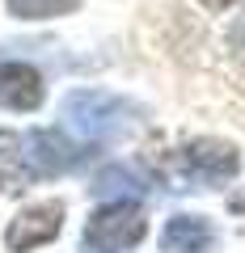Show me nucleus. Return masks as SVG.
I'll return each instance as SVG.
<instances>
[{
  "label": "nucleus",
  "mask_w": 245,
  "mask_h": 253,
  "mask_svg": "<svg viewBox=\"0 0 245 253\" xmlns=\"http://www.w3.org/2000/svg\"><path fill=\"white\" fill-rule=\"evenodd\" d=\"M85 161V148H76L64 131H0V169L4 177H55Z\"/></svg>",
  "instance_id": "nucleus-1"
},
{
  "label": "nucleus",
  "mask_w": 245,
  "mask_h": 253,
  "mask_svg": "<svg viewBox=\"0 0 245 253\" xmlns=\"http://www.w3.org/2000/svg\"><path fill=\"white\" fill-rule=\"evenodd\" d=\"M64 118L76 135L85 139H118L136 131L140 123V106H131L127 97L118 93H101V89H76L64 97Z\"/></svg>",
  "instance_id": "nucleus-2"
},
{
  "label": "nucleus",
  "mask_w": 245,
  "mask_h": 253,
  "mask_svg": "<svg viewBox=\"0 0 245 253\" xmlns=\"http://www.w3.org/2000/svg\"><path fill=\"white\" fill-rule=\"evenodd\" d=\"M148 219L131 199L101 203L85 224V253H127L144 241Z\"/></svg>",
  "instance_id": "nucleus-3"
},
{
  "label": "nucleus",
  "mask_w": 245,
  "mask_h": 253,
  "mask_svg": "<svg viewBox=\"0 0 245 253\" xmlns=\"http://www.w3.org/2000/svg\"><path fill=\"white\" fill-rule=\"evenodd\" d=\"M173 169H178L182 190L186 186H220V181L237 177L241 156H237V148L224 144V139H191L186 148H178Z\"/></svg>",
  "instance_id": "nucleus-4"
},
{
  "label": "nucleus",
  "mask_w": 245,
  "mask_h": 253,
  "mask_svg": "<svg viewBox=\"0 0 245 253\" xmlns=\"http://www.w3.org/2000/svg\"><path fill=\"white\" fill-rule=\"evenodd\" d=\"M59 228H64V203H34V207L13 215V224L4 228V245L13 253H30L38 245L55 241Z\"/></svg>",
  "instance_id": "nucleus-5"
},
{
  "label": "nucleus",
  "mask_w": 245,
  "mask_h": 253,
  "mask_svg": "<svg viewBox=\"0 0 245 253\" xmlns=\"http://www.w3.org/2000/svg\"><path fill=\"white\" fill-rule=\"evenodd\" d=\"M0 106L30 114L43 106V76L30 63H0Z\"/></svg>",
  "instance_id": "nucleus-6"
},
{
  "label": "nucleus",
  "mask_w": 245,
  "mask_h": 253,
  "mask_svg": "<svg viewBox=\"0 0 245 253\" xmlns=\"http://www.w3.org/2000/svg\"><path fill=\"white\" fill-rule=\"evenodd\" d=\"M211 245H216V228L203 215H173L161 232L165 253H207Z\"/></svg>",
  "instance_id": "nucleus-7"
},
{
  "label": "nucleus",
  "mask_w": 245,
  "mask_h": 253,
  "mask_svg": "<svg viewBox=\"0 0 245 253\" xmlns=\"http://www.w3.org/2000/svg\"><path fill=\"white\" fill-rule=\"evenodd\" d=\"M148 190V177L140 169H131V165H110V169L98 173V181H93V194H101V199H140Z\"/></svg>",
  "instance_id": "nucleus-8"
},
{
  "label": "nucleus",
  "mask_w": 245,
  "mask_h": 253,
  "mask_svg": "<svg viewBox=\"0 0 245 253\" xmlns=\"http://www.w3.org/2000/svg\"><path fill=\"white\" fill-rule=\"evenodd\" d=\"M81 9V0H9V13L13 17H26V21H47V17H64V13Z\"/></svg>",
  "instance_id": "nucleus-9"
},
{
  "label": "nucleus",
  "mask_w": 245,
  "mask_h": 253,
  "mask_svg": "<svg viewBox=\"0 0 245 253\" xmlns=\"http://www.w3.org/2000/svg\"><path fill=\"white\" fill-rule=\"evenodd\" d=\"M228 211H237V215H245V194H233V199H228Z\"/></svg>",
  "instance_id": "nucleus-10"
},
{
  "label": "nucleus",
  "mask_w": 245,
  "mask_h": 253,
  "mask_svg": "<svg viewBox=\"0 0 245 253\" xmlns=\"http://www.w3.org/2000/svg\"><path fill=\"white\" fill-rule=\"evenodd\" d=\"M207 9H228V4H237V0H203Z\"/></svg>",
  "instance_id": "nucleus-11"
}]
</instances>
